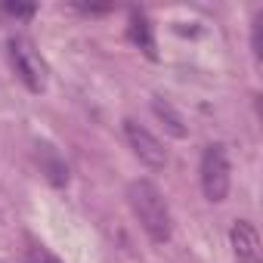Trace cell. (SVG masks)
Wrapping results in <instances>:
<instances>
[{
    "instance_id": "cell-1",
    "label": "cell",
    "mask_w": 263,
    "mask_h": 263,
    "mask_svg": "<svg viewBox=\"0 0 263 263\" xmlns=\"http://www.w3.org/2000/svg\"><path fill=\"white\" fill-rule=\"evenodd\" d=\"M127 201H130V208H134L140 226L146 229V235L155 245L171 241L174 220H171V211H167V201H164L161 189L152 180H134L127 186Z\"/></svg>"
},
{
    "instance_id": "cell-2",
    "label": "cell",
    "mask_w": 263,
    "mask_h": 263,
    "mask_svg": "<svg viewBox=\"0 0 263 263\" xmlns=\"http://www.w3.org/2000/svg\"><path fill=\"white\" fill-rule=\"evenodd\" d=\"M7 56H10V65H13V71L19 74V81H22L31 93H44V87H47V65H44L37 47L31 44V37L13 34V37L7 41Z\"/></svg>"
},
{
    "instance_id": "cell-3",
    "label": "cell",
    "mask_w": 263,
    "mask_h": 263,
    "mask_svg": "<svg viewBox=\"0 0 263 263\" xmlns=\"http://www.w3.org/2000/svg\"><path fill=\"white\" fill-rule=\"evenodd\" d=\"M229 174H232V171H229L226 146H223V143L204 146V152H201V189H204V198H208V201H214V204L226 201L229 183H232Z\"/></svg>"
},
{
    "instance_id": "cell-4",
    "label": "cell",
    "mask_w": 263,
    "mask_h": 263,
    "mask_svg": "<svg viewBox=\"0 0 263 263\" xmlns=\"http://www.w3.org/2000/svg\"><path fill=\"white\" fill-rule=\"evenodd\" d=\"M124 137H127L130 149H134V155H137L146 167L161 171V167L167 164V149L161 146V140L152 134V130H146L140 121L127 118V121H124Z\"/></svg>"
},
{
    "instance_id": "cell-5",
    "label": "cell",
    "mask_w": 263,
    "mask_h": 263,
    "mask_svg": "<svg viewBox=\"0 0 263 263\" xmlns=\"http://www.w3.org/2000/svg\"><path fill=\"white\" fill-rule=\"evenodd\" d=\"M229 238H232V251H235L238 263H263V248H260V235H257L254 223L235 220Z\"/></svg>"
},
{
    "instance_id": "cell-6",
    "label": "cell",
    "mask_w": 263,
    "mask_h": 263,
    "mask_svg": "<svg viewBox=\"0 0 263 263\" xmlns=\"http://www.w3.org/2000/svg\"><path fill=\"white\" fill-rule=\"evenodd\" d=\"M34 158H37L41 174L47 177L50 186H56V189L68 186V164H65V158H62L50 143H37V146H34Z\"/></svg>"
},
{
    "instance_id": "cell-7",
    "label": "cell",
    "mask_w": 263,
    "mask_h": 263,
    "mask_svg": "<svg viewBox=\"0 0 263 263\" xmlns=\"http://www.w3.org/2000/svg\"><path fill=\"white\" fill-rule=\"evenodd\" d=\"M127 37H130V44L134 47H140L152 62L158 59V47H155V28H152V22H149V16L146 13H140V10H134L130 13V25H127Z\"/></svg>"
},
{
    "instance_id": "cell-8",
    "label": "cell",
    "mask_w": 263,
    "mask_h": 263,
    "mask_svg": "<svg viewBox=\"0 0 263 263\" xmlns=\"http://www.w3.org/2000/svg\"><path fill=\"white\" fill-rule=\"evenodd\" d=\"M152 111L158 115V121L164 124V130H167L171 137L183 140V137L189 134V130H186V124H183V115H180V111H177V108H174L167 99H161V96H158V99H152Z\"/></svg>"
},
{
    "instance_id": "cell-9",
    "label": "cell",
    "mask_w": 263,
    "mask_h": 263,
    "mask_svg": "<svg viewBox=\"0 0 263 263\" xmlns=\"http://www.w3.org/2000/svg\"><path fill=\"white\" fill-rule=\"evenodd\" d=\"M0 13H7L13 19H31L37 13L34 4H13V0H7V4H0Z\"/></svg>"
},
{
    "instance_id": "cell-10",
    "label": "cell",
    "mask_w": 263,
    "mask_h": 263,
    "mask_svg": "<svg viewBox=\"0 0 263 263\" xmlns=\"http://www.w3.org/2000/svg\"><path fill=\"white\" fill-rule=\"evenodd\" d=\"M251 50L257 59H263V10L254 16V25H251Z\"/></svg>"
},
{
    "instance_id": "cell-11",
    "label": "cell",
    "mask_w": 263,
    "mask_h": 263,
    "mask_svg": "<svg viewBox=\"0 0 263 263\" xmlns=\"http://www.w3.org/2000/svg\"><path fill=\"white\" fill-rule=\"evenodd\" d=\"M25 263H62L53 251H47L44 245H31L28 251H25Z\"/></svg>"
}]
</instances>
